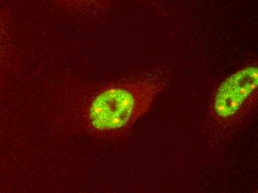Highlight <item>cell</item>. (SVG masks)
Returning <instances> with one entry per match:
<instances>
[{
  "instance_id": "6da1fadb",
  "label": "cell",
  "mask_w": 258,
  "mask_h": 193,
  "mask_svg": "<svg viewBox=\"0 0 258 193\" xmlns=\"http://www.w3.org/2000/svg\"><path fill=\"white\" fill-rule=\"evenodd\" d=\"M167 84V73L158 69L100 86L85 106L86 130L108 141L126 137Z\"/></svg>"
},
{
  "instance_id": "7a4b0ae2",
  "label": "cell",
  "mask_w": 258,
  "mask_h": 193,
  "mask_svg": "<svg viewBox=\"0 0 258 193\" xmlns=\"http://www.w3.org/2000/svg\"><path fill=\"white\" fill-rule=\"evenodd\" d=\"M257 64L246 66L224 80L210 102L212 118L220 126L232 127L245 120L257 107Z\"/></svg>"
},
{
  "instance_id": "3957f363",
  "label": "cell",
  "mask_w": 258,
  "mask_h": 193,
  "mask_svg": "<svg viewBox=\"0 0 258 193\" xmlns=\"http://www.w3.org/2000/svg\"><path fill=\"white\" fill-rule=\"evenodd\" d=\"M69 14L89 20H98L106 15L111 8L110 0H50Z\"/></svg>"
},
{
  "instance_id": "277c9868",
  "label": "cell",
  "mask_w": 258,
  "mask_h": 193,
  "mask_svg": "<svg viewBox=\"0 0 258 193\" xmlns=\"http://www.w3.org/2000/svg\"><path fill=\"white\" fill-rule=\"evenodd\" d=\"M6 17L4 14L0 11V66L4 60L5 54H6Z\"/></svg>"
},
{
  "instance_id": "5b68a950",
  "label": "cell",
  "mask_w": 258,
  "mask_h": 193,
  "mask_svg": "<svg viewBox=\"0 0 258 193\" xmlns=\"http://www.w3.org/2000/svg\"><path fill=\"white\" fill-rule=\"evenodd\" d=\"M142 1L147 3V4L151 5L152 7L155 8L157 12L161 14L162 15L164 16V17H167L168 15V11L166 10L161 5L159 4L156 0H142Z\"/></svg>"
}]
</instances>
